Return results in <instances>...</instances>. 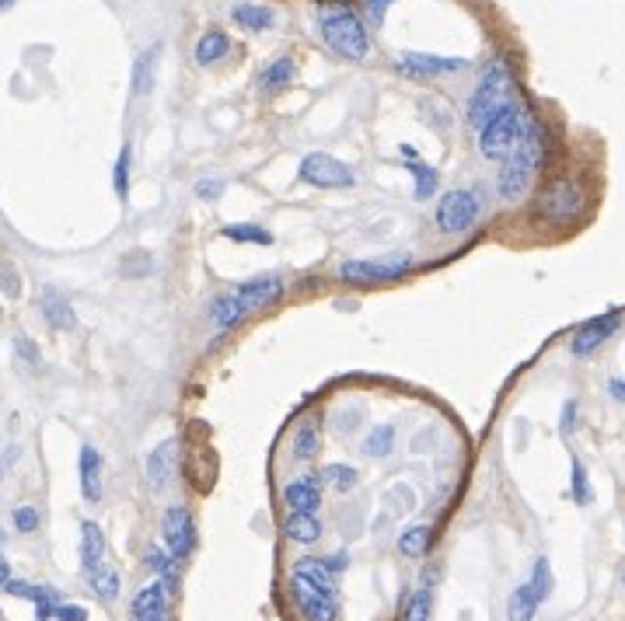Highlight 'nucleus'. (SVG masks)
<instances>
[{
  "label": "nucleus",
  "instance_id": "obj_1",
  "mask_svg": "<svg viewBox=\"0 0 625 621\" xmlns=\"http://www.w3.org/2000/svg\"><path fill=\"white\" fill-rule=\"evenodd\" d=\"M542 158H545V133L531 122L527 133H524V140H520V147L513 151L511 158L504 161V168H500V178H496L500 196L511 199V203L520 199V196L531 189L538 168H542Z\"/></svg>",
  "mask_w": 625,
  "mask_h": 621
},
{
  "label": "nucleus",
  "instance_id": "obj_2",
  "mask_svg": "<svg viewBox=\"0 0 625 621\" xmlns=\"http://www.w3.org/2000/svg\"><path fill=\"white\" fill-rule=\"evenodd\" d=\"M507 105H513V74L507 66V59H493L479 81V88L468 98V122L475 129H482L496 113H504Z\"/></svg>",
  "mask_w": 625,
  "mask_h": 621
},
{
  "label": "nucleus",
  "instance_id": "obj_3",
  "mask_svg": "<svg viewBox=\"0 0 625 621\" xmlns=\"http://www.w3.org/2000/svg\"><path fill=\"white\" fill-rule=\"evenodd\" d=\"M527 126H531L527 113L513 102V105H507L504 113H496L482 129H479V151H482L486 158H493V161H507L513 151L520 147Z\"/></svg>",
  "mask_w": 625,
  "mask_h": 621
},
{
  "label": "nucleus",
  "instance_id": "obj_4",
  "mask_svg": "<svg viewBox=\"0 0 625 621\" xmlns=\"http://www.w3.org/2000/svg\"><path fill=\"white\" fill-rule=\"evenodd\" d=\"M322 39L342 59H363L367 50H371L367 28H363V21L349 7H336V11L322 14Z\"/></svg>",
  "mask_w": 625,
  "mask_h": 621
},
{
  "label": "nucleus",
  "instance_id": "obj_5",
  "mask_svg": "<svg viewBox=\"0 0 625 621\" xmlns=\"http://www.w3.org/2000/svg\"><path fill=\"white\" fill-rule=\"evenodd\" d=\"M583 206H587V196H583L580 182H573V178L552 182V185L542 192V199H538V213H542L545 221H552V224H569V221H576V217L583 213Z\"/></svg>",
  "mask_w": 625,
  "mask_h": 621
},
{
  "label": "nucleus",
  "instance_id": "obj_6",
  "mask_svg": "<svg viewBox=\"0 0 625 621\" xmlns=\"http://www.w3.org/2000/svg\"><path fill=\"white\" fill-rule=\"evenodd\" d=\"M409 266H412V255H409V252L392 255V259H353V262H342L340 276L346 283H356V286H367V283H392V280H398Z\"/></svg>",
  "mask_w": 625,
  "mask_h": 621
},
{
  "label": "nucleus",
  "instance_id": "obj_7",
  "mask_svg": "<svg viewBox=\"0 0 625 621\" xmlns=\"http://www.w3.org/2000/svg\"><path fill=\"white\" fill-rule=\"evenodd\" d=\"M301 182H308L315 189H346V185H353V171L332 154H308L301 161Z\"/></svg>",
  "mask_w": 625,
  "mask_h": 621
},
{
  "label": "nucleus",
  "instance_id": "obj_8",
  "mask_svg": "<svg viewBox=\"0 0 625 621\" xmlns=\"http://www.w3.org/2000/svg\"><path fill=\"white\" fill-rule=\"evenodd\" d=\"M475 221H479V199L472 192L455 189L437 203V227L444 234H465Z\"/></svg>",
  "mask_w": 625,
  "mask_h": 621
},
{
  "label": "nucleus",
  "instance_id": "obj_9",
  "mask_svg": "<svg viewBox=\"0 0 625 621\" xmlns=\"http://www.w3.org/2000/svg\"><path fill=\"white\" fill-rule=\"evenodd\" d=\"M161 534H165V545L168 552L182 563L192 555L196 548V520L185 507H168L165 516H161Z\"/></svg>",
  "mask_w": 625,
  "mask_h": 621
},
{
  "label": "nucleus",
  "instance_id": "obj_10",
  "mask_svg": "<svg viewBox=\"0 0 625 621\" xmlns=\"http://www.w3.org/2000/svg\"><path fill=\"white\" fill-rule=\"evenodd\" d=\"M290 590H293V601L301 608V615L308 621H336V611H340V594H325L304 579H290Z\"/></svg>",
  "mask_w": 625,
  "mask_h": 621
},
{
  "label": "nucleus",
  "instance_id": "obj_11",
  "mask_svg": "<svg viewBox=\"0 0 625 621\" xmlns=\"http://www.w3.org/2000/svg\"><path fill=\"white\" fill-rule=\"evenodd\" d=\"M168 583L165 579H154L147 586L137 590L133 604H129V621H161L168 618Z\"/></svg>",
  "mask_w": 625,
  "mask_h": 621
},
{
  "label": "nucleus",
  "instance_id": "obj_12",
  "mask_svg": "<svg viewBox=\"0 0 625 621\" xmlns=\"http://www.w3.org/2000/svg\"><path fill=\"white\" fill-rule=\"evenodd\" d=\"M465 66V59L457 57H430V53H398L395 70H402L405 77H434V74H455Z\"/></svg>",
  "mask_w": 625,
  "mask_h": 621
},
{
  "label": "nucleus",
  "instance_id": "obj_13",
  "mask_svg": "<svg viewBox=\"0 0 625 621\" xmlns=\"http://www.w3.org/2000/svg\"><path fill=\"white\" fill-rule=\"evenodd\" d=\"M619 325H622V314H619V311H608V314H601V318H590V322L573 336V353H576V356L594 353L598 345H605V342L619 332Z\"/></svg>",
  "mask_w": 625,
  "mask_h": 621
},
{
  "label": "nucleus",
  "instance_id": "obj_14",
  "mask_svg": "<svg viewBox=\"0 0 625 621\" xmlns=\"http://www.w3.org/2000/svg\"><path fill=\"white\" fill-rule=\"evenodd\" d=\"M234 293L245 300L248 311H259V307H270L284 297V280L277 276H255V280H245L241 286H234Z\"/></svg>",
  "mask_w": 625,
  "mask_h": 621
},
{
  "label": "nucleus",
  "instance_id": "obj_15",
  "mask_svg": "<svg viewBox=\"0 0 625 621\" xmlns=\"http://www.w3.org/2000/svg\"><path fill=\"white\" fill-rule=\"evenodd\" d=\"M175 440H165L161 447H154V451L147 454V485L154 489V493H161V489H168L171 482H175Z\"/></svg>",
  "mask_w": 625,
  "mask_h": 621
},
{
  "label": "nucleus",
  "instance_id": "obj_16",
  "mask_svg": "<svg viewBox=\"0 0 625 621\" xmlns=\"http://www.w3.org/2000/svg\"><path fill=\"white\" fill-rule=\"evenodd\" d=\"M39 311H43V318H46L57 332H70V329L77 325L70 300L59 293L57 286H43V293H39Z\"/></svg>",
  "mask_w": 625,
  "mask_h": 621
},
{
  "label": "nucleus",
  "instance_id": "obj_17",
  "mask_svg": "<svg viewBox=\"0 0 625 621\" xmlns=\"http://www.w3.org/2000/svg\"><path fill=\"white\" fill-rule=\"evenodd\" d=\"M284 500L293 513H315L322 503V475H304L301 482H290L284 489Z\"/></svg>",
  "mask_w": 625,
  "mask_h": 621
},
{
  "label": "nucleus",
  "instance_id": "obj_18",
  "mask_svg": "<svg viewBox=\"0 0 625 621\" xmlns=\"http://www.w3.org/2000/svg\"><path fill=\"white\" fill-rule=\"evenodd\" d=\"M105 559V534L95 520H84L81 524V569L91 576Z\"/></svg>",
  "mask_w": 625,
  "mask_h": 621
},
{
  "label": "nucleus",
  "instance_id": "obj_19",
  "mask_svg": "<svg viewBox=\"0 0 625 621\" xmlns=\"http://www.w3.org/2000/svg\"><path fill=\"white\" fill-rule=\"evenodd\" d=\"M81 496L88 503H98L102 496V457L91 444L81 447Z\"/></svg>",
  "mask_w": 625,
  "mask_h": 621
},
{
  "label": "nucleus",
  "instance_id": "obj_20",
  "mask_svg": "<svg viewBox=\"0 0 625 621\" xmlns=\"http://www.w3.org/2000/svg\"><path fill=\"white\" fill-rule=\"evenodd\" d=\"M293 576L304 579V583H311V586H318V590H325V594H340L336 572L325 565V559H297L293 563Z\"/></svg>",
  "mask_w": 625,
  "mask_h": 621
},
{
  "label": "nucleus",
  "instance_id": "obj_21",
  "mask_svg": "<svg viewBox=\"0 0 625 621\" xmlns=\"http://www.w3.org/2000/svg\"><path fill=\"white\" fill-rule=\"evenodd\" d=\"M230 18H234V25L248 28V32H266L277 21V14L262 4H238V7H230Z\"/></svg>",
  "mask_w": 625,
  "mask_h": 621
},
{
  "label": "nucleus",
  "instance_id": "obj_22",
  "mask_svg": "<svg viewBox=\"0 0 625 621\" xmlns=\"http://www.w3.org/2000/svg\"><path fill=\"white\" fill-rule=\"evenodd\" d=\"M228 53H230V39L224 32H217V28L203 32L199 43H196V63H199V66H214V63H221Z\"/></svg>",
  "mask_w": 625,
  "mask_h": 621
},
{
  "label": "nucleus",
  "instance_id": "obj_23",
  "mask_svg": "<svg viewBox=\"0 0 625 621\" xmlns=\"http://www.w3.org/2000/svg\"><path fill=\"white\" fill-rule=\"evenodd\" d=\"M286 538L297 545H315L322 538V520L315 513H290L286 516Z\"/></svg>",
  "mask_w": 625,
  "mask_h": 621
},
{
  "label": "nucleus",
  "instance_id": "obj_24",
  "mask_svg": "<svg viewBox=\"0 0 625 621\" xmlns=\"http://www.w3.org/2000/svg\"><path fill=\"white\" fill-rule=\"evenodd\" d=\"M245 314H248V307H245V300H241L234 290L224 293V297H217L214 307H210V318H214V325H221V329H234Z\"/></svg>",
  "mask_w": 625,
  "mask_h": 621
},
{
  "label": "nucleus",
  "instance_id": "obj_25",
  "mask_svg": "<svg viewBox=\"0 0 625 621\" xmlns=\"http://www.w3.org/2000/svg\"><path fill=\"white\" fill-rule=\"evenodd\" d=\"M535 611H538V597H535L531 583L513 586L511 601H507V621H531Z\"/></svg>",
  "mask_w": 625,
  "mask_h": 621
},
{
  "label": "nucleus",
  "instance_id": "obj_26",
  "mask_svg": "<svg viewBox=\"0 0 625 621\" xmlns=\"http://www.w3.org/2000/svg\"><path fill=\"white\" fill-rule=\"evenodd\" d=\"M144 563H147V569H154V572L168 583V590H178V559H175L171 552L158 548V545H151L147 555H144Z\"/></svg>",
  "mask_w": 625,
  "mask_h": 621
},
{
  "label": "nucleus",
  "instance_id": "obj_27",
  "mask_svg": "<svg viewBox=\"0 0 625 621\" xmlns=\"http://www.w3.org/2000/svg\"><path fill=\"white\" fill-rule=\"evenodd\" d=\"M290 81H293V63H290V57L273 59V63L259 74V88H262V91H280Z\"/></svg>",
  "mask_w": 625,
  "mask_h": 621
},
{
  "label": "nucleus",
  "instance_id": "obj_28",
  "mask_svg": "<svg viewBox=\"0 0 625 621\" xmlns=\"http://www.w3.org/2000/svg\"><path fill=\"white\" fill-rule=\"evenodd\" d=\"M318 451H322V430L315 423H304L297 430V437H293V457L297 461H311Z\"/></svg>",
  "mask_w": 625,
  "mask_h": 621
},
{
  "label": "nucleus",
  "instance_id": "obj_29",
  "mask_svg": "<svg viewBox=\"0 0 625 621\" xmlns=\"http://www.w3.org/2000/svg\"><path fill=\"white\" fill-rule=\"evenodd\" d=\"M154 59H158V50H147L140 53L137 63H133V91L137 95H147L151 84H154Z\"/></svg>",
  "mask_w": 625,
  "mask_h": 621
},
{
  "label": "nucleus",
  "instance_id": "obj_30",
  "mask_svg": "<svg viewBox=\"0 0 625 621\" xmlns=\"http://www.w3.org/2000/svg\"><path fill=\"white\" fill-rule=\"evenodd\" d=\"M322 482L332 485V489H340V493H349V489L360 485V475L349 464H329V468H322Z\"/></svg>",
  "mask_w": 625,
  "mask_h": 621
},
{
  "label": "nucleus",
  "instance_id": "obj_31",
  "mask_svg": "<svg viewBox=\"0 0 625 621\" xmlns=\"http://www.w3.org/2000/svg\"><path fill=\"white\" fill-rule=\"evenodd\" d=\"M430 527H409V531H402V538H398V548L405 552V555H412V559H419L426 548H430Z\"/></svg>",
  "mask_w": 625,
  "mask_h": 621
},
{
  "label": "nucleus",
  "instance_id": "obj_32",
  "mask_svg": "<svg viewBox=\"0 0 625 621\" xmlns=\"http://www.w3.org/2000/svg\"><path fill=\"white\" fill-rule=\"evenodd\" d=\"M395 447V430L392 426H378V430H371V437L363 440V454L367 457H388Z\"/></svg>",
  "mask_w": 625,
  "mask_h": 621
},
{
  "label": "nucleus",
  "instance_id": "obj_33",
  "mask_svg": "<svg viewBox=\"0 0 625 621\" xmlns=\"http://www.w3.org/2000/svg\"><path fill=\"white\" fill-rule=\"evenodd\" d=\"M221 234L230 237V241H252V245H270L273 241V234L259 224H228Z\"/></svg>",
  "mask_w": 625,
  "mask_h": 621
},
{
  "label": "nucleus",
  "instance_id": "obj_34",
  "mask_svg": "<svg viewBox=\"0 0 625 621\" xmlns=\"http://www.w3.org/2000/svg\"><path fill=\"white\" fill-rule=\"evenodd\" d=\"M531 590H535L538 604L552 597V565H549V559H545V555H542V559H535V572H531Z\"/></svg>",
  "mask_w": 625,
  "mask_h": 621
},
{
  "label": "nucleus",
  "instance_id": "obj_35",
  "mask_svg": "<svg viewBox=\"0 0 625 621\" xmlns=\"http://www.w3.org/2000/svg\"><path fill=\"white\" fill-rule=\"evenodd\" d=\"M409 171H412V178H416V199H419V203L430 199L434 189H437V171L430 168V165H423V161H412Z\"/></svg>",
  "mask_w": 625,
  "mask_h": 621
},
{
  "label": "nucleus",
  "instance_id": "obj_36",
  "mask_svg": "<svg viewBox=\"0 0 625 621\" xmlns=\"http://www.w3.org/2000/svg\"><path fill=\"white\" fill-rule=\"evenodd\" d=\"M91 590H95L102 601H115V594H119V576H115L113 569L98 565V569L91 572Z\"/></svg>",
  "mask_w": 625,
  "mask_h": 621
},
{
  "label": "nucleus",
  "instance_id": "obj_37",
  "mask_svg": "<svg viewBox=\"0 0 625 621\" xmlns=\"http://www.w3.org/2000/svg\"><path fill=\"white\" fill-rule=\"evenodd\" d=\"M569 468H573V500H576L580 507H587V503H590V482H587V468H583V461H580V457H573V461H569Z\"/></svg>",
  "mask_w": 625,
  "mask_h": 621
},
{
  "label": "nucleus",
  "instance_id": "obj_38",
  "mask_svg": "<svg viewBox=\"0 0 625 621\" xmlns=\"http://www.w3.org/2000/svg\"><path fill=\"white\" fill-rule=\"evenodd\" d=\"M402 621H430V594L426 590H416L409 608H405V618Z\"/></svg>",
  "mask_w": 625,
  "mask_h": 621
},
{
  "label": "nucleus",
  "instance_id": "obj_39",
  "mask_svg": "<svg viewBox=\"0 0 625 621\" xmlns=\"http://www.w3.org/2000/svg\"><path fill=\"white\" fill-rule=\"evenodd\" d=\"M11 520H14V527L21 531V534H32L35 527H39V509L35 507H18L11 513Z\"/></svg>",
  "mask_w": 625,
  "mask_h": 621
},
{
  "label": "nucleus",
  "instance_id": "obj_40",
  "mask_svg": "<svg viewBox=\"0 0 625 621\" xmlns=\"http://www.w3.org/2000/svg\"><path fill=\"white\" fill-rule=\"evenodd\" d=\"M113 185H115V192H119V196H126V189H129V147H122V151H119Z\"/></svg>",
  "mask_w": 625,
  "mask_h": 621
},
{
  "label": "nucleus",
  "instance_id": "obj_41",
  "mask_svg": "<svg viewBox=\"0 0 625 621\" xmlns=\"http://www.w3.org/2000/svg\"><path fill=\"white\" fill-rule=\"evenodd\" d=\"M224 192V182L221 178H203V182H196V196L199 199H217Z\"/></svg>",
  "mask_w": 625,
  "mask_h": 621
},
{
  "label": "nucleus",
  "instance_id": "obj_42",
  "mask_svg": "<svg viewBox=\"0 0 625 621\" xmlns=\"http://www.w3.org/2000/svg\"><path fill=\"white\" fill-rule=\"evenodd\" d=\"M0 290H4L7 297H18V293H21V283H18V273H14L11 266H4V269H0Z\"/></svg>",
  "mask_w": 625,
  "mask_h": 621
},
{
  "label": "nucleus",
  "instance_id": "obj_43",
  "mask_svg": "<svg viewBox=\"0 0 625 621\" xmlns=\"http://www.w3.org/2000/svg\"><path fill=\"white\" fill-rule=\"evenodd\" d=\"M53 618L59 621H88V611L81 604H57V615Z\"/></svg>",
  "mask_w": 625,
  "mask_h": 621
},
{
  "label": "nucleus",
  "instance_id": "obj_44",
  "mask_svg": "<svg viewBox=\"0 0 625 621\" xmlns=\"http://www.w3.org/2000/svg\"><path fill=\"white\" fill-rule=\"evenodd\" d=\"M363 4H367V11H371L374 28H381V25H385V11L392 7V0H363Z\"/></svg>",
  "mask_w": 625,
  "mask_h": 621
},
{
  "label": "nucleus",
  "instance_id": "obj_45",
  "mask_svg": "<svg viewBox=\"0 0 625 621\" xmlns=\"http://www.w3.org/2000/svg\"><path fill=\"white\" fill-rule=\"evenodd\" d=\"M14 345H18V353H21L28 363H39V349H35L32 342L25 339V336H18V339H14Z\"/></svg>",
  "mask_w": 625,
  "mask_h": 621
},
{
  "label": "nucleus",
  "instance_id": "obj_46",
  "mask_svg": "<svg viewBox=\"0 0 625 621\" xmlns=\"http://www.w3.org/2000/svg\"><path fill=\"white\" fill-rule=\"evenodd\" d=\"M18 461V447L14 444H7V447H0V478L7 475V468Z\"/></svg>",
  "mask_w": 625,
  "mask_h": 621
},
{
  "label": "nucleus",
  "instance_id": "obj_47",
  "mask_svg": "<svg viewBox=\"0 0 625 621\" xmlns=\"http://www.w3.org/2000/svg\"><path fill=\"white\" fill-rule=\"evenodd\" d=\"M325 565H329V569H332V572L340 576L342 569L349 565V555H346V552H336V555H329V559H325Z\"/></svg>",
  "mask_w": 625,
  "mask_h": 621
},
{
  "label": "nucleus",
  "instance_id": "obj_48",
  "mask_svg": "<svg viewBox=\"0 0 625 621\" xmlns=\"http://www.w3.org/2000/svg\"><path fill=\"white\" fill-rule=\"evenodd\" d=\"M573 415H576V405H573V401H566V405H563V426H559L563 433H569V430H573V423H576Z\"/></svg>",
  "mask_w": 625,
  "mask_h": 621
},
{
  "label": "nucleus",
  "instance_id": "obj_49",
  "mask_svg": "<svg viewBox=\"0 0 625 621\" xmlns=\"http://www.w3.org/2000/svg\"><path fill=\"white\" fill-rule=\"evenodd\" d=\"M7 583H11V565H7V559L0 555V590H4Z\"/></svg>",
  "mask_w": 625,
  "mask_h": 621
},
{
  "label": "nucleus",
  "instance_id": "obj_50",
  "mask_svg": "<svg viewBox=\"0 0 625 621\" xmlns=\"http://www.w3.org/2000/svg\"><path fill=\"white\" fill-rule=\"evenodd\" d=\"M608 388H612V398H619V401H625V381H612Z\"/></svg>",
  "mask_w": 625,
  "mask_h": 621
},
{
  "label": "nucleus",
  "instance_id": "obj_51",
  "mask_svg": "<svg viewBox=\"0 0 625 621\" xmlns=\"http://www.w3.org/2000/svg\"><path fill=\"white\" fill-rule=\"evenodd\" d=\"M11 4H14V0H0V11H7V7H11Z\"/></svg>",
  "mask_w": 625,
  "mask_h": 621
},
{
  "label": "nucleus",
  "instance_id": "obj_52",
  "mask_svg": "<svg viewBox=\"0 0 625 621\" xmlns=\"http://www.w3.org/2000/svg\"><path fill=\"white\" fill-rule=\"evenodd\" d=\"M4 538H7V534H4V531H0V545H4Z\"/></svg>",
  "mask_w": 625,
  "mask_h": 621
},
{
  "label": "nucleus",
  "instance_id": "obj_53",
  "mask_svg": "<svg viewBox=\"0 0 625 621\" xmlns=\"http://www.w3.org/2000/svg\"><path fill=\"white\" fill-rule=\"evenodd\" d=\"M622 586H625V569H622Z\"/></svg>",
  "mask_w": 625,
  "mask_h": 621
},
{
  "label": "nucleus",
  "instance_id": "obj_54",
  "mask_svg": "<svg viewBox=\"0 0 625 621\" xmlns=\"http://www.w3.org/2000/svg\"><path fill=\"white\" fill-rule=\"evenodd\" d=\"M161 621H168V618H161Z\"/></svg>",
  "mask_w": 625,
  "mask_h": 621
}]
</instances>
